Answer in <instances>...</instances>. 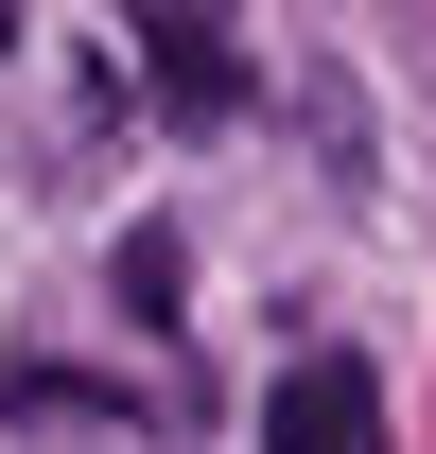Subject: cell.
Masks as SVG:
<instances>
[{"label":"cell","mask_w":436,"mask_h":454,"mask_svg":"<svg viewBox=\"0 0 436 454\" xmlns=\"http://www.w3.org/2000/svg\"><path fill=\"white\" fill-rule=\"evenodd\" d=\"M122 35H140V70H158V106H175V122H227V106H245L227 0H122Z\"/></svg>","instance_id":"cell-1"},{"label":"cell","mask_w":436,"mask_h":454,"mask_svg":"<svg viewBox=\"0 0 436 454\" xmlns=\"http://www.w3.org/2000/svg\"><path fill=\"white\" fill-rule=\"evenodd\" d=\"M0 419H122L88 367H0Z\"/></svg>","instance_id":"cell-3"},{"label":"cell","mask_w":436,"mask_h":454,"mask_svg":"<svg viewBox=\"0 0 436 454\" xmlns=\"http://www.w3.org/2000/svg\"><path fill=\"white\" fill-rule=\"evenodd\" d=\"M262 454H384V385L349 367V349H297L262 402Z\"/></svg>","instance_id":"cell-2"}]
</instances>
